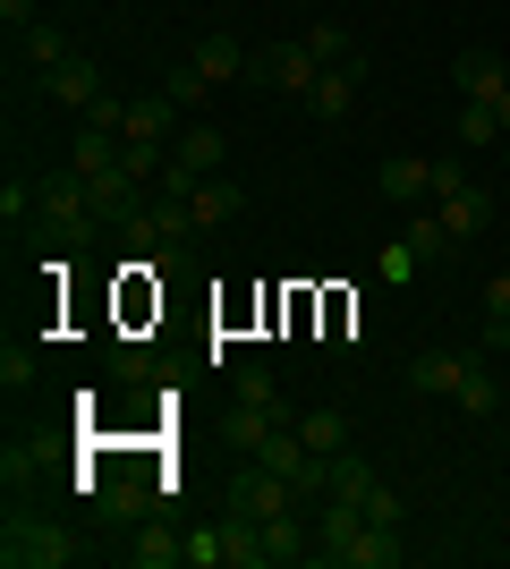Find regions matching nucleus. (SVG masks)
Returning a JSON list of instances; mask_svg holds the SVG:
<instances>
[{"mask_svg":"<svg viewBox=\"0 0 510 569\" xmlns=\"http://www.w3.org/2000/svg\"><path fill=\"white\" fill-rule=\"evenodd\" d=\"M128 137H146V144H162V137H179V102L153 86V94H137L128 102Z\"/></svg>","mask_w":510,"mask_h":569,"instance_id":"obj_12","label":"nucleus"},{"mask_svg":"<svg viewBox=\"0 0 510 569\" xmlns=\"http://www.w3.org/2000/svg\"><path fill=\"white\" fill-rule=\"evenodd\" d=\"M230 510H247V519H272V510H298V485L290 476H272L264 459L247 476H230Z\"/></svg>","mask_w":510,"mask_h":569,"instance_id":"obj_4","label":"nucleus"},{"mask_svg":"<svg viewBox=\"0 0 510 569\" xmlns=\"http://www.w3.org/2000/svg\"><path fill=\"white\" fill-rule=\"evenodd\" d=\"M188 213H196V230H221V221L247 213V188H239V179H204V188L188 196Z\"/></svg>","mask_w":510,"mask_h":569,"instance_id":"obj_9","label":"nucleus"},{"mask_svg":"<svg viewBox=\"0 0 510 569\" xmlns=\"http://www.w3.org/2000/svg\"><path fill=\"white\" fill-rule=\"evenodd\" d=\"M188 60L204 69V86H230V77H247V43H230V34H204Z\"/></svg>","mask_w":510,"mask_h":569,"instance_id":"obj_15","label":"nucleus"},{"mask_svg":"<svg viewBox=\"0 0 510 569\" xmlns=\"http://www.w3.org/2000/svg\"><path fill=\"white\" fill-rule=\"evenodd\" d=\"M188 569H230L221 561V527H196L188 536Z\"/></svg>","mask_w":510,"mask_h":569,"instance_id":"obj_32","label":"nucleus"},{"mask_svg":"<svg viewBox=\"0 0 510 569\" xmlns=\"http://www.w3.org/2000/svg\"><path fill=\"white\" fill-rule=\"evenodd\" d=\"M0 26H9V43H18L26 26H34V0H0Z\"/></svg>","mask_w":510,"mask_h":569,"instance_id":"obj_36","label":"nucleus"},{"mask_svg":"<svg viewBox=\"0 0 510 569\" xmlns=\"http://www.w3.org/2000/svg\"><path fill=\"white\" fill-rule=\"evenodd\" d=\"M34 213H43V221H51L60 238H69V230H86V221H94V204H86V179L69 170V179H51V188H34Z\"/></svg>","mask_w":510,"mask_h":569,"instance_id":"obj_6","label":"nucleus"},{"mask_svg":"<svg viewBox=\"0 0 510 569\" xmlns=\"http://www.w3.org/2000/svg\"><path fill=\"white\" fill-rule=\"evenodd\" d=\"M307 51H316L323 69H349V60H358V43H349L340 26H307Z\"/></svg>","mask_w":510,"mask_h":569,"instance_id":"obj_24","label":"nucleus"},{"mask_svg":"<svg viewBox=\"0 0 510 569\" xmlns=\"http://www.w3.org/2000/svg\"><path fill=\"white\" fill-rule=\"evenodd\" d=\"M162 94H170V102H179V111H188V102H196V94H204V69H196V60H179V69H170V77H162Z\"/></svg>","mask_w":510,"mask_h":569,"instance_id":"obj_30","label":"nucleus"},{"mask_svg":"<svg viewBox=\"0 0 510 569\" xmlns=\"http://www.w3.org/2000/svg\"><path fill=\"white\" fill-rule=\"evenodd\" d=\"M434 213H442V230H451V238L468 247V238H477V230L493 221V188H460V196H442Z\"/></svg>","mask_w":510,"mask_h":569,"instance_id":"obj_10","label":"nucleus"},{"mask_svg":"<svg viewBox=\"0 0 510 569\" xmlns=\"http://www.w3.org/2000/svg\"><path fill=\"white\" fill-rule=\"evenodd\" d=\"M460 375H468V357H451V349H426L409 366V382L426 391V400H434V391H460Z\"/></svg>","mask_w":510,"mask_h":569,"instance_id":"obj_19","label":"nucleus"},{"mask_svg":"<svg viewBox=\"0 0 510 569\" xmlns=\"http://www.w3.org/2000/svg\"><path fill=\"white\" fill-rule=\"evenodd\" d=\"M221 144H230V137H221V128H179V162L213 179V170H221Z\"/></svg>","mask_w":510,"mask_h":569,"instance_id":"obj_22","label":"nucleus"},{"mask_svg":"<svg viewBox=\"0 0 510 569\" xmlns=\"http://www.w3.org/2000/svg\"><path fill=\"white\" fill-rule=\"evenodd\" d=\"M272 426H281V417H272V408H230V417H221V442H230V451H247V459H256V451H264V433Z\"/></svg>","mask_w":510,"mask_h":569,"instance_id":"obj_16","label":"nucleus"},{"mask_svg":"<svg viewBox=\"0 0 510 569\" xmlns=\"http://www.w3.org/2000/svg\"><path fill=\"white\" fill-rule=\"evenodd\" d=\"M0 561H9V569H69V561H77V545H69V527H51V519H18V510H9Z\"/></svg>","mask_w":510,"mask_h":569,"instance_id":"obj_1","label":"nucleus"},{"mask_svg":"<svg viewBox=\"0 0 510 569\" xmlns=\"http://www.w3.org/2000/svg\"><path fill=\"white\" fill-rule=\"evenodd\" d=\"M383 196L391 204H426V196H434V162H426V153H391L383 162Z\"/></svg>","mask_w":510,"mask_h":569,"instance_id":"obj_8","label":"nucleus"},{"mask_svg":"<svg viewBox=\"0 0 510 569\" xmlns=\"http://www.w3.org/2000/svg\"><path fill=\"white\" fill-rule=\"evenodd\" d=\"M493 137H502V119H493V102H468V111H460V144L477 153V144H493Z\"/></svg>","mask_w":510,"mask_h":569,"instance_id":"obj_27","label":"nucleus"},{"mask_svg":"<svg viewBox=\"0 0 510 569\" xmlns=\"http://www.w3.org/2000/svg\"><path fill=\"white\" fill-rule=\"evenodd\" d=\"M0 382H9V391H26V382H34V357H26L18 340H9V349H0Z\"/></svg>","mask_w":510,"mask_h":569,"instance_id":"obj_34","label":"nucleus"},{"mask_svg":"<svg viewBox=\"0 0 510 569\" xmlns=\"http://www.w3.org/2000/svg\"><path fill=\"white\" fill-rule=\"evenodd\" d=\"M137 188H146V179H137L128 162L86 170V204H94V221H128V213H137Z\"/></svg>","mask_w":510,"mask_h":569,"instance_id":"obj_5","label":"nucleus"},{"mask_svg":"<svg viewBox=\"0 0 510 569\" xmlns=\"http://www.w3.org/2000/svg\"><path fill=\"white\" fill-rule=\"evenodd\" d=\"M451 77H460V94H468V102H493V94L510 86V69L493 60V51H460V60H451Z\"/></svg>","mask_w":510,"mask_h":569,"instance_id":"obj_13","label":"nucleus"},{"mask_svg":"<svg viewBox=\"0 0 510 569\" xmlns=\"http://www.w3.org/2000/svg\"><path fill=\"white\" fill-rule=\"evenodd\" d=\"M486 315H510V272H502V281H486Z\"/></svg>","mask_w":510,"mask_h":569,"instance_id":"obj_37","label":"nucleus"},{"mask_svg":"<svg viewBox=\"0 0 510 569\" xmlns=\"http://www.w3.org/2000/svg\"><path fill=\"white\" fill-rule=\"evenodd\" d=\"M290 426H298V442H307V451H316V459L349 451V417H340V408H298Z\"/></svg>","mask_w":510,"mask_h":569,"instance_id":"obj_11","label":"nucleus"},{"mask_svg":"<svg viewBox=\"0 0 510 569\" xmlns=\"http://www.w3.org/2000/svg\"><path fill=\"white\" fill-rule=\"evenodd\" d=\"M128 561L137 569H170V561H188V536H146V545H128Z\"/></svg>","mask_w":510,"mask_h":569,"instance_id":"obj_25","label":"nucleus"},{"mask_svg":"<svg viewBox=\"0 0 510 569\" xmlns=\"http://www.w3.org/2000/svg\"><path fill=\"white\" fill-rule=\"evenodd\" d=\"M18 60H26L34 77H43V69H60V60H69V34H60L51 18H34V26L18 34Z\"/></svg>","mask_w":510,"mask_h":569,"instance_id":"obj_17","label":"nucleus"},{"mask_svg":"<svg viewBox=\"0 0 510 569\" xmlns=\"http://www.w3.org/2000/svg\"><path fill=\"white\" fill-rule=\"evenodd\" d=\"M366 519H374V527H400V519H409L400 485H383V476H374V493H366Z\"/></svg>","mask_w":510,"mask_h":569,"instance_id":"obj_28","label":"nucleus"},{"mask_svg":"<svg viewBox=\"0 0 510 569\" xmlns=\"http://www.w3.org/2000/svg\"><path fill=\"white\" fill-rule=\"evenodd\" d=\"M43 94H51V102H69V111H94V94H102V69L86 60V51H69L60 69H43Z\"/></svg>","mask_w":510,"mask_h":569,"instance_id":"obj_7","label":"nucleus"},{"mask_svg":"<svg viewBox=\"0 0 510 569\" xmlns=\"http://www.w3.org/2000/svg\"><path fill=\"white\" fill-rule=\"evenodd\" d=\"M307 111L316 119H349L358 111V69H323L316 86H307Z\"/></svg>","mask_w":510,"mask_h":569,"instance_id":"obj_14","label":"nucleus"},{"mask_svg":"<svg viewBox=\"0 0 510 569\" xmlns=\"http://www.w3.org/2000/svg\"><path fill=\"white\" fill-rule=\"evenodd\" d=\"M451 400H460L468 417H493V408H502V400H493V375H486V357H468V375H460V391H451Z\"/></svg>","mask_w":510,"mask_h":569,"instance_id":"obj_23","label":"nucleus"},{"mask_svg":"<svg viewBox=\"0 0 510 569\" xmlns=\"http://www.w3.org/2000/svg\"><path fill=\"white\" fill-rule=\"evenodd\" d=\"M230 400H247V408H272V417L290 426V408H281V391H272V375H264V366H239V375H230Z\"/></svg>","mask_w":510,"mask_h":569,"instance_id":"obj_21","label":"nucleus"},{"mask_svg":"<svg viewBox=\"0 0 510 569\" xmlns=\"http://www.w3.org/2000/svg\"><path fill=\"white\" fill-rule=\"evenodd\" d=\"M400 247H409L417 263H442V256H451V247H460V238L442 230V213H417L409 230H400Z\"/></svg>","mask_w":510,"mask_h":569,"instance_id":"obj_20","label":"nucleus"},{"mask_svg":"<svg viewBox=\"0 0 510 569\" xmlns=\"http://www.w3.org/2000/svg\"><path fill=\"white\" fill-rule=\"evenodd\" d=\"M120 162L137 170V179H162V162H170V153H162V144H146V137H128V144H120Z\"/></svg>","mask_w":510,"mask_h":569,"instance_id":"obj_29","label":"nucleus"},{"mask_svg":"<svg viewBox=\"0 0 510 569\" xmlns=\"http://www.w3.org/2000/svg\"><path fill=\"white\" fill-rule=\"evenodd\" d=\"M196 188H204V170H188L179 153H170V162H162V179H153V196H170V204H188Z\"/></svg>","mask_w":510,"mask_h":569,"instance_id":"obj_26","label":"nucleus"},{"mask_svg":"<svg viewBox=\"0 0 510 569\" xmlns=\"http://www.w3.org/2000/svg\"><path fill=\"white\" fill-rule=\"evenodd\" d=\"M316 552V536L298 527V510H272L264 519V561H307Z\"/></svg>","mask_w":510,"mask_h":569,"instance_id":"obj_18","label":"nucleus"},{"mask_svg":"<svg viewBox=\"0 0 510 569\" xmlns=\"http://www.w3.org/2000/svg\"><path fill=\"white\" fill-rule=\"evenodd\" d=\"M146 247L162 272H196V213L170 196H146Z\"/></svg>","mask_w":510,"mask_h":569,"instance_id":"obj_2","label":"nucleus"},{"mask_svg":"<svg viewBox=\"0 0 510 569\" xmlns=\"http://www.w3.org/2000/svg\"><path fill=\"white\" fill-rule=\"evenodd\" d=\"M26 213H34V188H26V179H9V188H0V221H9V230H18Z\"/></svg>","mask_w":510,"mask_h":569,"instance_id":"obj_33","label":"nucleus"},{"mask_svg":"<svg viewBox=\"0 0 510 569\" xmlns=\"http://www.w3.org/2000/svg\"><path fill=\"white\" fill-rule=\"evenodd\" d=\"M247 77L272 86V94H307V86L323 77V60L307 43H264V51H247Z\"/></svg>","mask_w":510,"mask_h":569,"instance_id":"obj_3","label":"nucleus"},{"mask_svg":"<svg viewBox=\"0 0 510 569\" xmlns=\"http://www.w3.org/2000/svg\"><path fill=\"white\" fill-rule=\"evenodd\" d=\"M502 153H510V137H502Z\"/></svg>","mask_w":510,"mask_h":569,"instance_id":"obj_40","label":"nucleus"},{"mask_svg":"<svg viewBox=\"0 0 510 569\" xmlns=\"http://www.w3.org/2000/svg\"><path fill=\"white\" fill-rule=\"evenodd\" d=\"M493 119H502V137H510V86H502V94H493Z\"/></svg>","mask_w":510,"mask_h":569,"instance_id":"obj_38","label":"nucleus"},{"mask_svg":"<svg viewBox=\"0 0 510 569\" xmlns=\"http://www.w3.org/2000/svg\"><path fill=\"white\" fill-rule=\"evenodd\" d=\"M86 128H102V137H128V102H120V94H94V111H86Z\"/></svg>","mask_w":510,"mask_h":569,"instance_id":"obj_31","label":"nucleus"},{"mask_svg":"<svg viewBox=\"0 0 510 569\" xmlns=\"http://www.w3.org/2000/svg\"><path fill=\"white\" fill-rule=\"evenodd\" d=\"M383 281H417V256H409V247H400V238H391V247H383Z\"/></svg>","mask_w":510,"mask_h":569,"instance_id":"obj_35","label":"nucleus"},{"mask_svg":"<svg viewBox=\"0 0 510 569\" xmlns=\"http://www.w3.org/2000/svg\"><path fill=\"white\" fill-rule=\"evenodd\" d=\"M502 426H510V408H502Z\"/></svg>","mask_w":510,"mask_h":569,"instance_id":"obj_39","label":"nucleus"}]
</instances>
